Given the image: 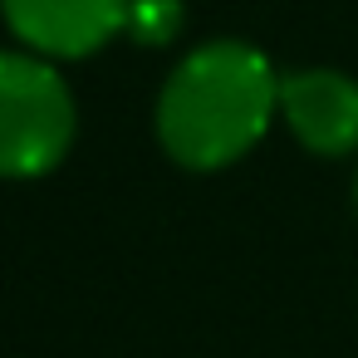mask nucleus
Listing matches in <instances>:
<instances>
[{
    "label": "nucleus",
    "instance_id": "39448f33",
    "mask_svg": "<svg viewBox=\"0 0 358 358\" xmlns=\"http://www.w3.org/2000/svg\"><path fill=\"white\" fill-rule=\"evenodd\" d=\"M182 0H128V25L123 35H133L138 45H172L182 35Z\"/></svg>",
    "mask_w": 358,
    "mask_h": 358
},
{
    "label": "nucleus",
    "instance_id": "f257e3e1",
    "mask_svg": "<svg viewBox=\"0 0 358 358\" xmlns=\"http://www.w3.org/2000/svg\"><path fill=\"white\" fill-rule=\"evenodd\" d=\"M280 113V74L245 40L192 50L157 94V138L177 167L221 172L241 162Z\"/></svg>",
    "mask_w": 358,
    "mask_h": 358
},
{
    "label": "nucleus",
    "instance_id": "f03ea898",
    "mask_svg": "<svg viewBox=\"0 0 358 358\" xmlns=\"http://www.w3.org/2000/svg\"><path fill=\"white\" fill-rule=\"evenodd\" d=\"M74 94L55 59L0 50V177L30 182L55 172L74 148Z\"/></svg>",
    "mask_w": 358,
    "mask_h": 358
},
{
    "label": "nucleus",
    "instance_id": "423d86ee",
    "mask_svg": "<svg viewBox=\"0 0 358 358\" xmlns=\"http://www.w3.org/2000/svg\"><path fill=\"white\" fill-rule=\"evenodd\" d=\"M353 206H358V177H353Z\"/></svg>",
    "mask_w": 358,
    "mask_h": 358
},
{
    "label": "nucleus",
    "instance_id": "7ed1b4c3",
    "mask_svg": "<svg viewBox=\"0 0 358 358\" xmlns=\"http://www.w3.org/2000/svg\"><path fill=\"white\" fill-rule=\"evenodd\" d=\"M10 35L45 59H89L128 25V0H0Z\"/></svg>",
    "mask_w": 358,
    "mask_h": 358
},
{
    "label": "nucleus",
    "instance_id": "20e7f679",
    "mask_svg": "<svg viewBox=\"0 0 358 358\" xmlns=\"http://www.w3.org/2000/svg\"><path fill=\"white\" fill-rule=\"evenodd\" d=\"M280 118L309 152L343 157L358 148V79H348L338 69L285 74L280 79Z\"/></svg>",
    "mask_w": 358,
    "mask_h": 358
}]
</instances>
